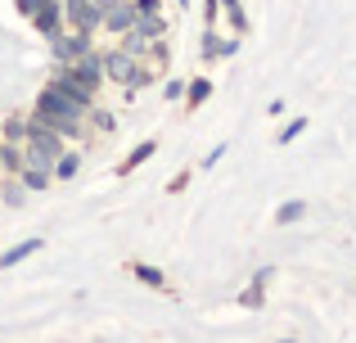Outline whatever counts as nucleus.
I'll use <instances>...</instances> for the list:
<instances>
[{
  "instance_id": "obj_1",
  "label": "nucleus",
  "mask_w": 356,
  "mask_h": 343,
  "mask_svg": "<svg viewBox=\"0 0 356 343\" xmlns=\"http://www.w3.org/2000/svg\"><path fill=\"white\" fill-rule=\"evenodd\" d=\"M104 72H108V77H118V81H127V86H131V81H140V72H136V54H127V50H122V54H108Z\"/></svg>"
},
{
  "instance_id": "obj_2",
  "label": "nucleus",
  "mask_w": 356,
  "mask_h": 343,
  "mask_svg": "<svg viewBox=\"0 0 356 343\" xmlns=\"http://www.w3.org/2000/svg\"><path fill=\"white\" fill-rule=\"evenodd\" d=\"M68 14H72V23H77L81 32H90V27L99 23V9H95V0H68Z\"/></svg>"
},
{
  "instance_id": "obj_3",
  "label": "nucleus",
  "mask_w": 356,
  "mask_h": 343,
  "mask_svg": "<svg viewBox=\"0 0 356 343\" xmlns=\"http://www.w3.org/2000/svg\"><path fill=\"white\" fill-rule=\"evenodd\" d=\"M27 141H32V150L36 154H41V159H59V141H54V136L50 131H41V127H27Z\"/></svg>"
},
{
  "instance_id": "obj_4",
  "label": "nucleus",
  "mask_w": 356,
  "mask_h": 343,
  "mask_svg": "<svg viewBox=\"0 0 356 343\" xmlns=\"http://www.w3.org/2000/svg\"><path fill=\"white\" fill-rule=\"evenodd\" d=\"M81 50H86V32H81V36H59V32H54V54H59L63 63H72Z\"/></svg>"
},
{
  "instance_id": "obj_5",
  "label": "nucleus",
  "mask_w": 356,
  "mask_h": 343,
  "mask_svg": "<svg viewBox=\"0 0 356 343\" xmlns=\"http://www.w3.org/2000/svg\"><path fill=\"white\" fill-rule=\"evenodd\" d=\"M68 72H72V77H77L86 90H90V86H99V59H77Z\"/></svg>"
},
{
  "instance_id": "obj_6",
  "label": "nucleus",
  "mask_w": 356,
  "mask_h": 343,
  "mask_svg": "<svg viewBox=\"0 0 356 343\" xmlns=\"http://www.w3.org/2000/svg\"><path fill=\"white\" fill-rule=\"evenodd\" d=\"M36 27H41V32H59V5H54V0H45L41 9H36Z\"/></svg>"
},
{
  "instance_id": "obj_7",
  "label": "nucleus",
  "mask_w": 356,
  "mask_h": 343,
  "mask_svg": "<svg viewBox=\"0 0 356 343\" xmlns=\"http://www.w3.org/2000/svg\"><path fill=\"white\" fill-rule=\"evenodd\" d=\"M36 248H41V239H27V244H14L9 253H0V266H18L23 257H32Z\"/></svg>"
},
{
  "instance_id": "obj_8",
  "label": "nucleus",
  "mask_w": 356,
  "mask_h": 343,
  "mask_svg": "<svg viewBox=\"0 0 356 343\" xmlns=\"http://www.w3.org/2000/svg\"><path fill=\"white\" fill-rule=\"evenodd\" d=\"M131 18H136V9H131V5H113V9H108V18H104V23L113 27V32H127V27H131Z\"/></svg>"
},
{
  "instance_id": "obj_9",
  "label": "nucleus",
  "mask_w": 356,
  "mask_h": 343,
  "mask_svg": "<svg viewBox=\"0 0 356 343\" xmlns=\"http://www.w3.org/2000/svg\"><path fill=\"white\" fill-rule=\"evenodd\" d=\"M298 217H307V203H302V199H289L284 208L275 212V221H280V226H289V221H298Z\"/></svg>"
},
{
  "instance_id": "obj_10",
  "label": "nucleus",
  "mask_w": 356,
  "mask_h": 343,
  "mask_svg": "<svg viewBox=\"0 0 356 343\" xmlns=\"http://www.w3.org/2000/svg\"><path fill=\"white\" fill-rule=\"evenodd\" d=\"M136 36H145V41H149V36H163V18L145 14V18H140V27H136Z\"/></svg>"
},
{
  "instance_id": "obj_11",
  "label": "nucleus",
  "mask_w": 356,
  "mask_h": 343,
  "mask_svg": "<svg viewBox=\"0 0 356 343\" xmlns=\"http://www.w3.org/2000/svg\"><path fill=\"white\" fill-rule=\"evenodd\" d=\"M72 172H77V159H68V154H59V163H54V176H59V181H68Z\"/></svg>"
},
{
  "instance_id": "obj_12",
  "label": "nucleus",
  "mask_w": 356,
  "mask_h": 343,
  "mask_svg": "<svg viewBox=\"0 0 356 343\" xmlns=\"http://www.w3.org/2000/svg\"><path fill=\"white\" fill-rule=\"evenodd\" d=\"M131 271H136V276H140V280H145V285H163V276H158L154 266H145V262H136V266H131Z\"/></svg>"
},
{
  "instance_id": "obj_13",
  "label": "nucleus",
  "mask_w": 356,
  "mask_h": 343,
  "mask_svg": "<svg viewBox=\"0 0 356 343\" xmlns=\"http://www.w3.org/2000/svg\"><path fill=\"white\" fill-rule=\"evenodd\" d=\"M302 127H307V118H298V122H289V127H284V136H280V145H289L293 136H302Z\"/></svg>"
},
{
  "instance_id": "obj_14",
  "label": "nucleus",
  "mask_w": 356,
  "mask_h": 343,
  "mask_svg": "<svg viewBox=\"0 0 356 343\" xmlns=\"http://www.w3.org/2000/svg\"><path fill=\"white\" fill-rule=\"evenodd\" d=\"M208 90H212V86H208V81H194V90H190V109H194V104H199V99H203V95H208Z\"/></svg>"
},
{
  "instance_id": "obj_15",
  "label": "nucleus",
  "mask_w": 356,
  "mask_h": 343,
  "mask_svg": "<svg viewBox=\"0 0 356 343\" xmlns=\"http://www.w3.org/2000/svg\"><path fill=\"white\" fill-rule=\"evenodd\" d=\"M149 154H154V141H145V145H140V150H136V154H131V163H145V159H149ZM131 163H127V168H131Z\"/></svg>"
},
{
  "instance_id": "obj_16",
  "label": "nucleus",
  "mask_w": 356,
  "mask_h": 343,
  "mask_svg": "<svg viewBox=\"0 0 356 343\" xmlns=\"http://www.w3.org/2000/svg\"><path fill=\"white\" fill-rule=\"evenodd\" d=\"M118 5V0H95V9H113Z\"/></svg>"
},
{
  "instance_id": "obj_17",
  "label": "nucleus",
  "mask_w": 356,
  "mask_h": 343,
  "mask_svg": "<svg viewBox=\"0 0 356 343\" xmlns=\"http://www.w3.org/2000/svg\"><path fill=\"white\" fill-rule=\"evenodd\" d=\"M289 343H293V339H289Z\"/></svg>"
}]
</instances>
